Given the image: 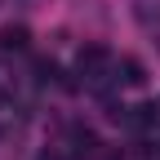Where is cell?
Masks as SVG:
<instances>
[{
  "label": "cell",
  "mask_w": 160,
  "mask_h": 160,
  "mask_svg": "<svg viewBox=\"0 0 160 160\" xmlns=\"http://www.w3.org/2000/svg\"><path fill=\"white\" fill-rule=\"evenodd\" d=\"M76 76H80V85H85V89H107L111 80H120L111 53H107L102 45H85V49L76 53Z\"/></svg>",
  "instance_id": "obj_1"
},
{
  "label": "cell",
  "mask_w": 160,
  "mask_h": 160,
  "mask_svg": "<svg viewBox=\"0 0 160 160\" xmlns=\"http://www.w3.org/2000/svg\"><path fill=\"white\" fill-rule=\"evenodd\" d=\"M129 13H133V22L147 27V31L160 27V0H129Z\"/></svg>",
  "instance_id": "obj_2"
},
{
  "label": "cell",
  "mask_w": 160,
  "mask_h": 160,
  "mask_svg": "<svg viewBox=\"0 0 160 160\" xmlns=\"http://www.w3.org/2000/svg\"><path fill=\"white\" fill-rule=\"evenodd\" d=\"M116 76H120V85H147V67L138 62V58H120Z\"/></svg>",
  "instance_id": "obj_3"
},
{
  "label": "cell",
  "mask_w": 160,
  "mask_h": 160,
  "mask_svg": "<svg viewBox=\"0 0 160 160\" xmlns=\"http://www.w3.org/2000/svg\"><path fill=\"white\" fill-rule=\"evenodd\" d=\"M102 151H107V147L98 142L93 133H85V129L76 133V160H102Z\"/></svg>",
  "instance_id": "obj_4"
},
{
  "label": "cell",
  "mask_w": 160,
  "mask_h": 160,
  "mask_svg": "<svg viewBox=\"0 0 160 160\" xmlns=\"http://www.w3.org/2000/svg\"><path fill=\"white\" fill-rule=\"evenodd\" d=\"M27 27H5V31H0V49H5V53H22L27 49Z\"/></svg>",
  "instance_id": "obj_5"
},
{
  "label": "cell",
  "mask_w": 160,
  "mask_h": 160,
  "mask_svg": "<svg viewBox=\"0 0 160 160\" xmlns=\"http://www.w3.org/2000/svg\"><path fill=\"white\" fill-rule=\"evenodd\" d=\"M36 160H67V156H62V151H53V147H49V151H40Z\"/></svg>",
  "instance_id": "obj_6"
},
{
  "label": "cell",
  "mask_w": 160,
  "mask_h": 160,
  "mask_svg": "<svg viewBox=\"0 0 160 160\" xmlns=\"http://www.w3.org/2000/svg\"><path fill=\"white\" fill-rule=\"evenodd\" d=\"M5 93H9V76L0 71V102H5Z\"/></svg>",
  "instance_id": "obj_7"
}]
</instances>
